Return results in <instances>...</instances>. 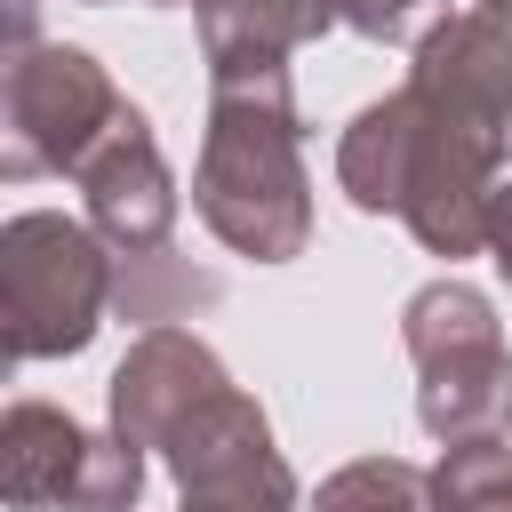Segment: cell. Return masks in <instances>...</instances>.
<instances>
[{"label": "cell", "instance_id": "6da1fadb", "mask_svg": "<svg viewBox=\"0 0 512 512\" xmlns=\"http://www.w3.org/2000/svg\"><path fill=\"white\" fill-rule=\"evenodd\" d=\"M200 224L256 264H288L312 248V176H304V112L296 80L272 56L208 64V128L192 160Z\"/></svg>", "mask_w": 512, "mask_h": 512}, {"label": "cell", "instance_id": "7a4b0ae2", "mask_svg": "<svg viewBox=\"0 0 512 512\" xmlns=\"http://www.w3.org/2000/svg\"><path fill=\"white\" fill-rule=\"evenodd\" d=\"M400 344L416 360V424L448 448V440H504L512 432V344L496 304L440 272L408 296L400 312Z\"/></svg>", "mask_w": 512, "mask_h": 512}, {"label": "cell", "instance_id": "3957f363", "mask_svg": "<svg viewBox=\"0 0 512 512\" xmlns=\"http://www.w3.org/2000/svg\"><path fill=\"white\" fill-rule=\"evenodd\" d=\"M112 248L88 232V216L24 208L0 224V320L8 360H72L96 344L112 312Z\"/></svg>", "mask_w": 512, "mask_h": 512}, {"label": "cell", "instance_id": "277c9868", "mask_svg": "<svg viewBox=\"0 0 512 512\" xmlns=\"http://www.w3.org/2000/svg\"><path fill=\"white\" fill-rule=\"evenodd\" d=\"M120 112H128V96L112 88V72L88 48H64V40L8 48V64H0V176L8 184L80 176Z\"/></svg>", "mask_w": 512, "mask_h": 512}, {"label": "cell", "instance_id": "5b68a950", "mask_svg": "<svg viewBox=\"0 0 512 512\" xmlns=\"http://www.w3.org/2000/svg\"><path fill=\"white\" fill-rule=\"evenodd\" d=\"M0 496L16 512H136L144 448L128 432H88L48 400H8L0 416Z\"/></svg>", "mask_w": 512, "mask_h": 512}, {"label": "cell", "instance_id": "8992f818", "mask_svg": "<svg viewBox=\"0 0 512 512\" xmlns=\"http://www.w3.org/2000/svg\"><path fill=\"white\" fill-rule=\"evenodd\" d=\"M80 184V208H88V232L112 248V256H144V248H176V168L160 160L152 144V120L128 104L112 120V136L88 152V168L72 176Z\"/></svg>", "mask_w": 512, "mask_h": 512}, {"label": "cell", "instance_id": "52a82bcc", "mask_svg": "<svg viewBox=\"0 0 512 512\" xmlns=\"http://www.w3.org/2000/svg\"><path fill=\"white\" fill-rule=\"evenodd\" d=\"M232 392L224 360L192 336V328H144L128 344V360L112 368L104 400H112V432H128L144 456H160L200 408H216Z\"/></svg>", "mask_w": 512, "mask_h": 512}, {"label": "cell", "instance_id": "ba28073f", "mask_svg": "<svg viewBox=\"0 0 512 512\" xmlns=\"http://www.w3.org/2000/svg\"><path fill=\"white\" fill-rule=\"evenodd\" d=\"M408 168H416V96L392 88V96L360 104L352 128L336 136V184L360 216H400Z\"/></svg>", "mask_w": 512, "mask_h": 512}, {"label": "cell", "instance_id": "9c48e42d", "mask_svg": "<svg viewBox=\"0 0 512 512\" xmlns=\"http://www.w3.org/2000/svg\"><path fill=\"white\" fill-rule=\"evenodd\" d=\"M192 24H200L208 64H240V56L288 64V56L312 48L336 16H328V0H192Z\"/></svg>", "mask_w": 512, "mask_h": 512}, {"label": "cell", "instance_id": "30bf717a", "mask_svg": "<svg viewBox=\"0 0 512 512\" xmlns=\"http://www.w3.org/2000/svg\"><path fill=\"white\" fill-rule=\"evenodd\" d=\"M112 264H120L112 272V312L136 320V328H176V320H192L224 296V280L184 264L176 248H144V256H112Z\"/></svg>", "mask_w": 512, "mask_h": 512}, {"label": "cell", "instance_id": "8fae6325", "mask_svg": "<svg viewBox=\"0 0 512 512\" xmlns=\"http://www.w3.org/2000/svg\"><path fill=\"white\" fill-rule=\"evenodd\" d=\"M312 512H432V472L400 456H352L320 480Z\"/></svg>", "mask_w": 512, "mask_h": 512}, {"label": "cell", "instance_id": "7c38bea8", "mask_svg": "<svg viewBox=\"0 0 512 512\" xmlns=\"http://www.w3.org/2000/svg\"><path fill=\"white\" fill-rule=\"evenodd\" d=\"M432 512H512V448L448 440L432 464Z\"/></svg>", "mask_w": 512, "mask_h": 512}, {"label": "cell", "instance_id": "4fadbf2b", "mask_svg": "<svg viewBox=\"0 0 512 512\" xmlns=\"http://www.w3.org/2000/svg\"><path fill=\"white\" fill-rule=\"evenodd\" d=\"M328 16L360 40H376V48H416L448 16V0H328Z\"/></svg>", "mask_w": 512, "mask_h": 512}, {"label": "cell", "instance_id": "5bb4252c", "mask_svg": "<svg viewBox=\"0 0 512 512\" xmlns=\"http://www.w3.org/2000/svg\"><path fill=\"white\" fill-rule=\"evenodd\" d=\"M488 256H496V272H504V288H512V176H504L496 216H488Z\"/></svg>", "mask_w": 512, "mask_h": 512}, {"label": "cell", "instance_id": "9a60e30c", "mask_svg": "<svg viewBox=\"0 0 512 512\" xmlns=\"http://www.w3.org/2000/svg\"><path fill=\"white\" fill-rule=\"evenodd\" d=\"M472 8H480V16H496V24L512 32V0H472Z\"/></svg>", "mask_w": 512, "mask_h": 512}, {"label": "cell", "instance_id": "2e32d148", "mask_svg": "<svg viewBox=\"0 0 512 512\" xmlns=\"http://www.w3.org/2000/svg\"><path fill=\"white\" fill-rule=\"evenodd\" d=\"M88 8H112V0H88ZM144 8H152V0H144Z\"/></svg>", "mask_w": 512, "mask_h": 512}]
</instances>
